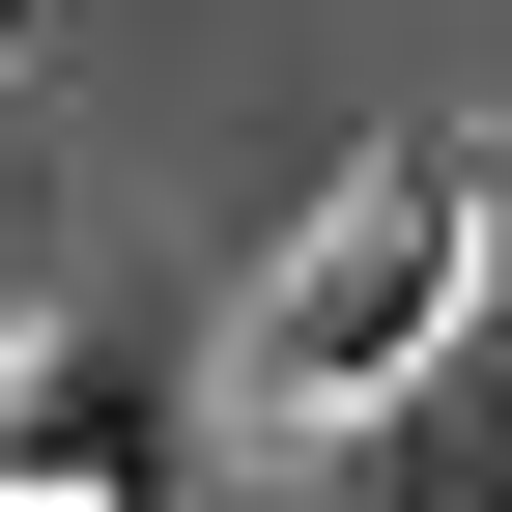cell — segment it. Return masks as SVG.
Listing matches in <instances>:
<instances>
[{"mask_svg": "<svg viewBox=\"0 0 512 512\" xmlns=\"http://www.w3.org/2000/svg\"><path fill=\"white\" fill-rule=\"evenodd\" d=\"M456 285H484V171L456 143H370L342 200L285 228V285L228 313V427H370L427 342H456Z\"/></svg>", "mask_w": 512, "mask_h": 512, "instance_id": "6da1fadb", "label": "cell"}, {"mask_svg": "<svg viewBox=\"0 0 512 512\" xmlns=\"http://www.w3.org/2000/svg\"><path fill=\"white\" fill-rule=\"evenodd\" d=\"M0 484H171V399H143V370H86V342L0 370Z\"/></svg>", "mask_w": 512, "mask_h": 512, "instance_id": "7a4b0ae2", "label": "cell"}]
</instances>
